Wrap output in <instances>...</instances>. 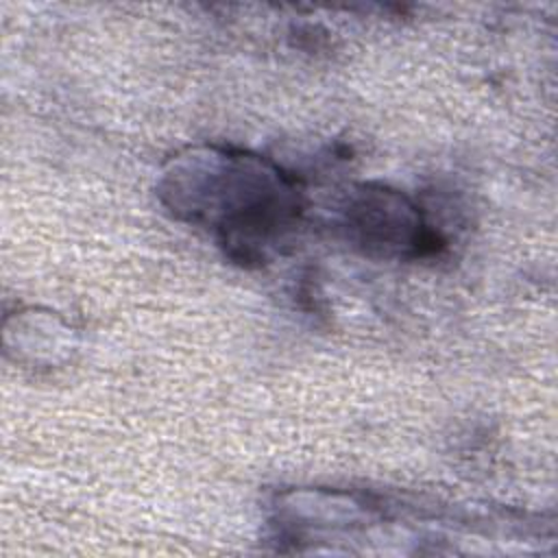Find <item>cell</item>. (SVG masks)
<instances>
[{
    "mask_svg": "<svg viewBox=\"0 0 558 558\" xmlns=\"http://www.w3.org/2000/svg\"><path fill=\"white\" fill-rule=\"evenodd\" d=\"M159 190L174 216L211 227L240 264H264L296 231L305 209L294 177L259 155L225 146L172 157Z\"/></svg>",
    "mask_w": 558,
    "mask_h": 558,
    "instance_id": "cell-1",
    "label": "cell"
},
{
    "mask_svg": "<svg viewBox=\"0 0 558 558\" xmlns=\"http://www.w3.org/2000/svg\"><path fill=\"white\" fill-rule=\"evenodd\" d=\"M344 229L355 246L379 257L414 259L445 246L423 211L405 194L384 185H360L349 196Z\"/></svg>",
    "mask_w": 558,
    "mask_h": 558,
    "instance_id": "cell-2",
    "label": "cell"
}]
</instances>
